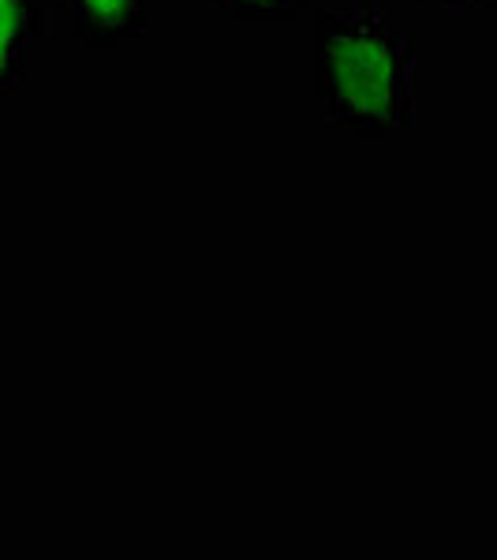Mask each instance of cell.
I'll return each instance as SVG.
<instances>
[{"instance_id":"obj_1","label":"cell","mask_w":497,"mask_h":560,"mask_svg":"<svg viewBox=\"0 0 497 560\" xmlns=\"http://www.w3.org/2000/svg\"><path fill=\"white\" fill-rule=\"evenodd\" d=\"M314 102L356 139H390L415 124V42L378 4L314 12Z\"/></svg>"},{"instance_id":"obj_5","label":"cell","mask_w":497,"mask_h":560,"mask_svg":"<svg viewBox=\"0 0 497 560\" xmlns=\"http://www.w3.org/2000/svg\"><path fill=\"white\" fill-rule=\"evenodd\" d=\"M423 8H446V12H467V8H494V0H415Z\"/></svg>"},{"instance_id":"obj_3","label":"cell","mask_w":497,"mask_h":560,"mask_svg":"<svg viewBox=\"0 0 497 560\" xmlns=\"http://www.w3.org/2000/svg\"><path fill=\"white\" fill-rule=\"evenodd\" d=\"M45 34L38 0H0V97L26 94L31 52Z\"/></svg>"},{"instance_id":"obj_4","label":"cell","mask_w":497,"mask_h":560,"mask_svg":"<svg viewBox=\"0 0 497 560\" xmlns=\"http://www.w3.org/2000/svg\"><path fill=\"white\" fill-rule=\"evenodd\" d=\"M217 12H229L236 20L251 23H274V20H292L307 8V0H210Z\"/></svg>"},{"instance_id":"obj_2","label":"cell","mask_w":497,"mask_h":560,"mask_svg":"<svg viewBox=\"0 0 497 560\" xmlns=\"http://www.w3.org/2000/svg\"><path fill=\"white\" fill-rule=\"evenodd\" d=\"M57 4L86 49H116L147 34L150 23V0H57Z\"/></svg>"}]
</instances>
